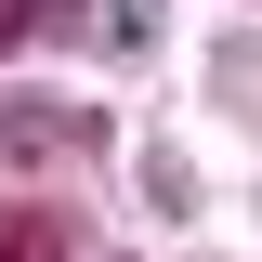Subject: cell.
Here are the masks:
<instances>
[{"label": "cell", "mask_w": 262, "mask_h": 262, "mask_svg": "<svg viewBox=\"0 0 262 262\" xmlns=\"http://www.w3.org/2000/svg\"><path fill=\"white\" fill-rule=\"evenodd\" d=\"M0 262H66V223L53 210H0Z\"/></svg>", "instance_id": "2"}, {"label": "cell", "mask_w": 262, "mask_h": 262, "mask_svg": "<svg viewBox=\"0 0 262 262\" xmlns=\"http://www.w3.org/2000/svg\"><path fill=\"white\" fill-rule=\"evenodd\" d=\"M0 144H13V158H53V144H92V105H53V92H13V105H0Z\"/></svg>", "instance_id": "1"}, {"label": "cell", "mask_w": 262, "mask_h": 262, "mask_svg": "<svg viewBox=\"0 0 262 262\" xmlns=\"http://www.w3.org/2000/svg\"><path fill=\"white\" fill-rule=\"evenodd\" d=\"M79 0H0V39H27V27H66Z\"/></svg>", "instance_id": "4"}, {"label": "cell", "mask_w": 262, "mask_h": 262, "mask_svg": "<svg viewBox=\"0 0 262 262\" xmlns=\"http://www.w3.org/2000/svg\"><path fill=\"white\" fill-rule=\"evenodd\" d=\"M105 39H118V53H144V39H158V0H105Z\"/></svg>", "instance_id": "3"}]
</instances>
